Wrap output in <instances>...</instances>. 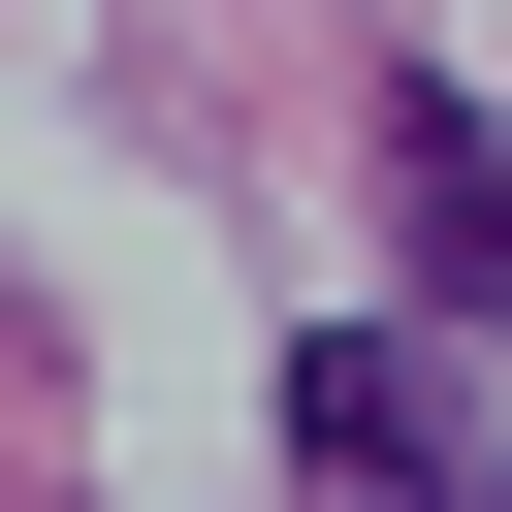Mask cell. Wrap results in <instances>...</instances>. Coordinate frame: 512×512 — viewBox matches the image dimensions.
<instances>
[{"label":"cell","mask_w":512,"mask_h":512,"mask_svg":"<svg viewBox=\"0 0 512 512\" xmlns=\"http://www.w3.org/2000/svg\"><path fill=\"white\" fill-rule=\"evenodd\" d=\"M480 512H512V480H480Z\"/></svg>","instance_id":"3"},{"label":"cell","mask_w":512,"mask_h":512,"mask_svg":"<svg viewBox=\"0 0 512 512\" xmlns=\"http://www.w3.org/2000/svg\"><path fill=\"white\" fill-rule=\"evenodd\" d=\"M384 256H416V320H512V128H480L448 64L384 96Z\"/></svg>","instance_id":"1"},{"label":"cell","mask_w":512,"mask_h":512,"mask_svg":"<svg viewBox=\"0 0 512 512\" xmlns=\"http://www.w3.org/2000/svg\"><path fill=\"white\" fill-rule=\"evenodd\" d=\"M288 448H320V512H480V480H448V416H416V352H384V320H320V352H288Z\"/></svg>","instance_id":"2"}]
</instances>
